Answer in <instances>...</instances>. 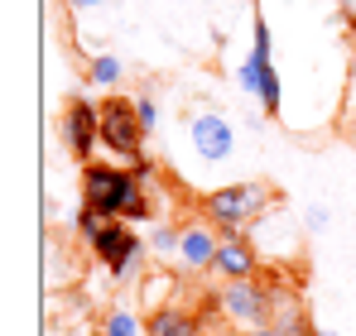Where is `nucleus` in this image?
Returning <instances> with one entry per match:
<instances>
[{
  "mask_svg": "<svg viewBox=\"0 0 356 336\" xmlns=\"http://www.w3.org/2000/svg\"><path fill=\"white\" fill-rule=\"evenodd\" d=\"M145 336H202V317L183 312V308H154L145 317Z\"/></svg>",
  "mask_w": 356,
  "mask_h": 336,
  "instance_id": "9b49d317",
  "label": "nucleus"
},
{
  "mask_svg": "<svg viewBox=\"0 0 356 336\" xmlns=\"http://www.w3.org/2000/svg\"><path fill=\"white\" fill-rule=\"evenodd\" d=\"M222 279H255L260 274V250H255V240L250 235H241V230H232V235H222V250H217V264H212Z\"/></svg>",
  "mask_w": 356,
  "mask_h": 336,
  "instance_id": "9d476101",
  "label": "nucleus"
},
{
  "mask_svg": "<svg viewBox=\"0 0 356 336\" xmlns=\"http://www.w3.org/2000/svg\"><path fill=\"white\" fill-rule=\"evenodd\" d=\"M188 149L197 164H227L236 154V125L212 106H193L188 115Z\"/></svg>",
  "mask_w": 356,
  "mask_h": 336,
  "instance_id": "20e7f679",
  "label": "nucleus"
},
{
  "mask_svg": "<svg viewBox=\"0 0 356 336\" xmlns=\"http://www.w3.org/2000/svg\"><path fill=\"white\" fill-rule=\"evenodd\" d=\"M58 140L77 164H92V154H97V144H102V106H92L87 96H72V101L63 106Z\"/></svg>",
  "mask_w": 356,
  "mask_h": 336,
  "instance_id": "0eeeda50",
  "label": "nucleus"
},
{
  "mask_svg": "<svg viewBox=\"0 0 356 336\" xmlns=\"http://www.w3.org/2000/svg\"><path fill=\"white\" fill-rule=\"evenodd\" d=\"M145 250H149V240H140L130 221H106L102 235L92 240V255L111 269L116 283H130L140 269H145Z\"/></svg>",
  "mask_w": 356,
  "mask_h": 336,
  "instance_id": "7ed1b4c3",
  "label": "nucleus"
},
{
  "mask_svg": "<svg viewBox=\"0 0 356 336\" xmlns=\"http://www.w3.org/2000/svg\"><path fill=\"white\" fill-rule=\"evenodd\" d=\"M82 202L97 207L111 221H130V226L154 217L149 192L140 187V178L130 168H120V164H87L82 168Z\"/></svg>",
  "mask_w": 356,
  "mask_h": 336,
  "instance_id": "f257e3e1",
  "label": "nucleus"
},
{
  "mask_svg": "<svg viewBox=\"0 0 356 336\" xmlns=\"http://www.w3.org/2000/svg\"><path fill=\"white\" fill-rule=\"evenodd\" d=\"M178 235H183V230H174V226H154V230H149V250H154L159 260H178Z\"/></svg>",
  "mask_w": 356,
  "mask_h": 336,
  "instance_id": "2eb2a0df",
  "label": "nucleus"
},
{
  "mask_svg": "<svg viewBox=\"0 0 356 336\" xmlns=\"http://www.w3.org/2000/svg\"><path fill=\"white\" fill-rule=\"evenodd\" d=\"M106 221H111V217H102V212H97V207H87V202H82V207H77V217H72L77 235H82L87 245H92V240L102 235V226H106Z\"/></svg>",
  "mask_w": 356,
  "mask_h": 336,
  "instance_id": "4468645a",
  "label": "nucleus"
},
{
  "mask_svg": "<svg viewBox=\"0 0 356 336\" xmlns=\"http://www.w3.org/2000/svg\"><path fill=\"white\" fill-rule=\"evenodd\" d=\"M145 125L135 115L130 96H106L102 101V149L116 154V159H140L145 154Z\"/></svg>",
  "mask_w": 356,
  "mask_h": 336,
  "instance_id": "39448f33",
  "label": "nucleus"
},
{
  "mask_svg": "<svg viewBox=\"0 0 356 336\" xmlns=\"http://www.w3.org/2000/svg\"><path fill=\"white\" fill-rule=\"evenodd\" d=\"M318 336H342V332H332V327H318Z\"/></svg>",
  "mask_w": 356,
  "mask_h": 336,
  "instance_id": "4be33fe9",
  "label": "nucleus"
},
{
  "mask_svg": "<svg viewBox=\"0 0 356 336\" xmlns=\"http://www.w3.org/2000/svg\"><path fill=\"white\" fill-rule=\"evenodd\" d=\"M275 283H255V279H232L227 283V293H222V312H227V322H236L245 332H255V327H270L275 322Z\"/></svg>",
  "mask_w": 356,
  "mask_h": 336,
  "instance_id": "423d86ee",
  "label": "nucleus"
},
{
  "mask_svg": "<svg viewBox=\"0 0 356 336\" xmlns=\"http://www.w3.org/2000/svg\"><path fill=\"white\" fill-rule=\"evenodd\" d=\"M245 336H280L275 327H255V332H245Z\"/></svg>",
  "mask_w": 356,
  "mask_h": 336,
  "instance_id": "412c9836",
  "label": "nucleus"
},
{
  "mask_svg": "<svg viewBox=\"0 0 356 336\" xmlns=\"http://www.w3.org/2000/svg\"><path fill=\"white\" fill-rule=\"evenodd\" d=\"M120 77H125V67H120L116 53H97L92 58V87H116Z\"/></svg>",
  "mask_w": 356,
  "mask_h": 336,
  "instance_id": "ddd939ff",
  "label": "nucleus"
},
{
  "mask_svg": "<svg viewBox=\"0 0 356 336\" xmlns=\"http://www.w3.org/2000/svg\"><path fill=\"white\" fill-rule=\"evenodd\" d=\"M327 226H332V212H327L323 202H308V212H303V230H308V235H323Z\"/></svg>",
  "mask_w": 356,
  "mask_h": 336,
  "instance_id": "f3484780",
  "label": "nucleus"
},
{
  "mask_svg": "<svg viewBox=\"0 0 356 336\" xmlns=\"http://www.w3.org/2000/svg\"><path fill=\"white\" fill-rule=\"evenodd\" d=\"M130 173L140 178V187H149V183H154V164H149L145 154H140V159H130Z\"/></svg>",
  "mask_w": 356,
  "mask_h": 336,
  "instance_id": "6ab92c4d",
  "label": "nucleus"
},
{
  "mask_svg": "<svg viewBox=\"0 0 356 336\" xmlns=\"http://www.w3.org/2000/svg\"><path fill=\"white\" fill-rule=\"evenodd\" d=\"M202 212H207V221L217 226V230H245V226H255L265 212H275V187L270 183H227V187H212L207 197H202Z\"/></svg>",
  "mask_w": 356,
  "mask_h": 336,
  "instance_id": "f03ea898",
  "label": "nucleus"
},
{
  "mask_svg": "<svg viewBox=\"0 0 356 336\" xmlns=\"http://www.w3.org/2000/svg\"><path fill=\"white\" fill-rule=\"evenodd\" d=\"M102 336H145V322H140L130 308H116V312H106V322H102Z\"/></svg>",
  "mask_w": 356,
  "mask_h": 336,
  "instance_id": "f8f14e48",
  "label": "nucleus"
},
{
  "mask_svg": "<svg viewBox=\"0 0 356 336\" xmlns=\"http://www.w3.org/2000/svg\"><path fill=\"white\" fill-rule=\"evenodd\" d=\"M135 115H140L145 130H159V101L149 92H135Z\"/></svg>",
  "mask_w": 356,
  "mask_h": 336,
  "instance_id": "dca6fc26",
  "label": "nucleus"
},
{
  "mask_svg": "<svg viewBox=\"0 0 356 336\" xmlns=\"http://www.w3.org/2000/svg\"><path fill=\"white\" fill-rule=\"evenodd\" d=\"M72 10H97V5H106V0H67Z\"/></svg>",
  "mask_w": 356,
  "mask_h": 336,
  "instance_id": "aec40b11",
  "label": "nucleus"
},
{
  "mask_svg": "<svg viewBox=\"0 0 356 336\" xmlns=\"http://www.w3.org/2000/svg\"><path fill=\"white\" fill-rule=\"evenodd\" d=\"M250 67H255V77H260V111H280V96H284V87H280V72H275V49H270V24L265 19H255V44H250Z\"/></svg>",
  "mask_w": 356,
  "mask_h": 336,
  "instance_id": "6e6552de",
  "label": "nucleus"
},
{
  "mask_svg": "<svg viewBox=\"0 0 356 336\" xmlns=\"http://www.w3.org/2000/svg\"><path fill=\"white\" fill-rule=\"evenodd\" d=\"M217 250H222V235L212 230V221L183 226V235H178V264H183L188 274L212 269V264H217Z\"/></svg>",
  "mask_w": 356,
  "mask_h": 336,
  "instance_id": "1a4fd4ad",
  "label": "nucleus"
},
{
  "mask_svg": "<svg viewBox=\"0 0 356 336\" xmlns=\"http://www.w3.org/2000/svg\"><path fill=\"white\" fill-rule=\"evenodd\" d=\"M275 332H280V336H318V327H308V322L298 317L294 308H289V312L280 317V327H275Z\"/></svg>",
  "mask_w": 356,
  "mask_h": 336,
  "instance_id": "a211bd4d",
  "label": "nucleus"
}]
</instances>
